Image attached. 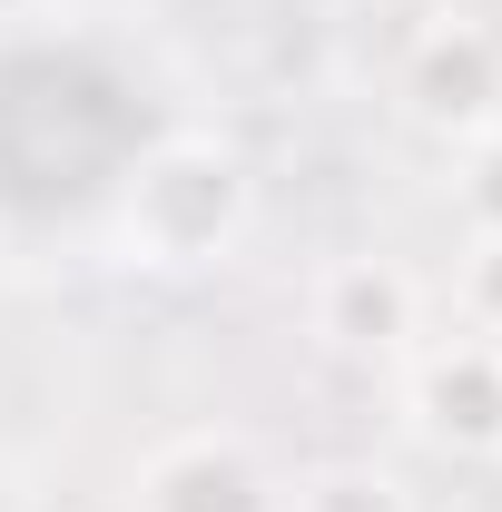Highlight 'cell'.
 <instances>
[{
  "label": "cell",
  "instance_id": "6da1fadb",
  "mask_svg": "<svg viewBox=\"0 0 502 512\" xmlns=\"http://www.w3.org/2000/svg\"><path fill=\"white\" fill-rule=\"evenodd\" d=\"M247 227H256V168L217 128H158L109 178V247L148 276L227 266L247 247Z\"/></svg>",
  "mask_w": 502,
  "mask_h": 512
},
{
  "label": "cell",
  "instance_id": "7a4b0ae2",
  "mask_svg": "<svg viewBox=\"0 0 502 512\" xmlns=\"http://www.w3.org/2000/svg\"><path fill=\"white\" fill-rule=\"evenodd\" d=\"M394 99H404V119L424 138L473 148L483 128H502V30L493 20H463V10L424 20L404 40V60H394Z\"/></svg>",
  "mask_w": 502,
  "mask_h": 512
},
{
  "label": "cell",
  "instance_id": "3957f363",
  "mask_svg": "<svg viewBox=\"0 0 502 512\" xmlns=\"http://www.w3.org/2000/svg\"><path fill=\"white\" fill-rule=\"evenodd\" d=\"M394 384H404V424L434 453H453V463H502V345L493 335L443 325V335H424L394 365Z\"/></svg>",
  "mask_w": 502,
  "mask_h": 512
},
{
  "label": "cell",
  "instance_id": "277c9868",
  "mask_svg": "<svg viewBox=\"0 0 502 512\" xmlns=\"http://www.w3.org/2000/svg\"><path fill=\"white\" fill-rule=\"evenodd\" d=\"M306 335L355 365H404L424 345V276L394 256H335L306 286Z\"/></svg>",
  "mask_w": 502,
  "mask_h": 512
},
{
  "label": "cell",
  "instance_id": "5b68a950",
  "mask_svg": "<svg viewBox=\"0 0 502 512\" xmlns=\"http://www.w3.org/2000/svg\"><path fill=\"white\" fill-rule=\"evenodd\" d=\"M128 512H276V473L237 424H188L138 453Z\"/></svg>",
  "mask_w": 502,
  "mask_h": 512
},
{
  "label": "cell",
  "instance_id": "8992f818",
  "mask_svg": "<svg viewBox=\"0 0 502 512\" xmlns=\"http://www.w3.org/2000/svg\"><path fill=\"white\" fill-rule=\"evenodd\" d=\"M276 512H414L394 463H306L296 483H276Z\"/></svg>",
  "mask_w": 502,
  "mask_h": 512
},
{
  "label": "cell",
  "instance_id": "52a82bcc",
  "mask_svg": "<svg viewBox=\"0 0 502 512\" xmlns=\"http://www.w3.org/2000/svg\"><path fill=\"white\" fill-rule=\"evenodd\" d=\"M443 306H453L463 335H493V345H502V247H493V237H463L453 276H443Z\"/></svg>",
  "mask_w": 502,
  "mask_h": 512
},
{
  "label": "cell",
  "instance_id": "ba28073f",
  "mask_svg": "<svg viewBox=\"0 0 502 512\" xmlns=\"http://www.w3.org/2000/svg\"><path fill=\"white\" fill-rule=\"evenodd\" d=\"M453 217H463V237L502 247V128H483L473 148H453Z\"/></svg>",
  "mask_w": 502,
  "mask_h": 512
}]
</instances>
